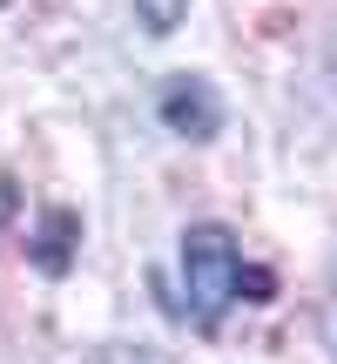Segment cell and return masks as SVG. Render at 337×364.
Masks as SVG:
<instances>
[{"label": "cell", "instance_id": "obj_2", "mask_svg": "<svg viewBox=\"0 0 337 364\" xmlns=\"http://www.w3.org/2000/svg\"><path fill=\"white\" fill-rule=\"evenodd\" d=\"M156 115L182 142H209V135L223 129V102H216V88H209L203 75H168L162 95H156Z\"/></svg>", "mask_w": 337, "mask_h": 364}, {"label": "cell", "instance_id": "obj_3", "mask_svg": "<svg viewBox=\"0 0 337 364\" xmlns=\"http://www.w3.org/2000/svg\"><path fill=\"white\" fill-rule=\"evenodd\" d=\"M75 243H81V216H75V209H48V216H41V230H34V243H27V257H34L41 277H68Z\"/></svg>", "mask_w": 337, "mask_h": 364}, {"label": "cell", "instance_id": "obj_1", "mask_svg": "<svg viewBox=\"0 0 337 364\" xmlns=\"http://www.w3.org/2000/svg\"><path fill=\"white\" fill-rule=\"evenodd\" d=\"M236 236L223 223H196L182 230V284H189V317L196 331H216L223 311L236 304Z\"/></svg>", "mask_w": 337, "mask_h": 364}, {"label": "cell", "instance_id": "obj_5", "mask_svg": "<svg viewBox=\"0 0 337 364\" xmlns=\"http://www.w3.org/2000/svg\"><path fill=\"white\" fill-rule=\"evenodd\" d=\"M236 297H250V304H270V297H277V277L263 270V263H236Z\"/></svg>", "mask_w": 337, "mask_h": 364}, {"label": "cell", "instance_id": "obj_4", "mask_svg": "<svg viewBox=\"0 0 337 364\" xmlns=\"http://www.w3.org/2000/svg\"><path fill=\"white\" fill-rule=\"evenodd\" d=\"M129 7H135V21H142V34H176V27H182V14H189V0H129Z\"/></svg>", "mask_w": 337, "mask_h": 364}, {"label": "cell", "instance_id": "obj_6", "mask_svg": "<svg viewBox=\"0 0 337 364\" xmlns=\"http://www.w3.org/2000/svg\"><path fill=\"white\" fill-rule=\"evenodd\" d=\"M95 364H162V358H156V351H129V344H108Z\"/></svg>", "mask_w": 337, "mask_h": 364}, {"label": "cell", "instance_id": "obj_8", "mask_svg": "<svg viewBox=\"0 0 337 364\" xmlns=\"http://www.w3.org/2000/svg\"><path fill=\"white\" fill-rule=\"evenodd\" d=\"M0 7H7V0H0Z\"/></svg>", "mask_w": 337, "mask_h": 364}, {"label": "cell", "instance_id": "obj_7", "mask_svg": "<svg viewBox=\"0 0 337 364\" xmlns=\"http://www.w3.org/2000/svg\"><path fill=\"white\" fill-rule=\"evenodd\" d=\"M14 203H21L14 196V176H0V216H14Z\"/></svg>", "mask_w": 337, "mask_h": 364}]
</instances>
